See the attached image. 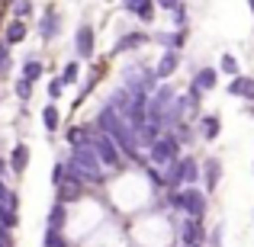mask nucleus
Here are the masks:
<instances>
[{"instance_id":"obj_4","label":"nucleus","mask_w":254,"mask_h":247,"mask_svg":"<svg viewBox=\"0 0 254 247\" xmlns=\"http://www.w3.org/2000/svg\"><path fill=\"white\" fill-rule=\"evenodd\" d=\"M23 164H26V148H19L16 154H13V167H16V170H23Z\"/></svg>"},{"instance_id":"obj_6","label":"nucleus","mask_w":254,"mask_h":247,"mask_svg":"<svg viewBox=\"0 0 254 247\" xmlns=\"http://www.w3.org/2000/svg\"><path fill=\"white\" fill-rule=\"evenodd\" d=\"M222 68H225V71H232V74H235V71H238V68H235V58H222Z\"/></svg>"},{"instance_id":"obj_3","label":"nucleus","mask_w":254,"mask_h":247,"mask_svg":"<svg viewBox=\"0 0 254 247\" xmlns=\"http://www.w3.org/2000/svg\"><path fill=\"white\" fill-rule=\"evenodd\" d=\"M77 49H81L84 55H87V51H90V26H84V29L77 32Z\"/></svg>"},{"instance_id":"obj_5","label":"nucleus","mask_w":254,"mask_h":247,"mask_svg":"<svg viewBox=\"0 0 254 247\" xmlns=\"http://www.w3.org/2000/svg\"><path fill=\"white\" fill-rule=\"evenodd\" d=\"M16 39H23V23H13L10 26V42H16Z\"/></svg>"},{"instance_id":"obj_7","label":"nucleus","mask_w":254,"mask_h":247,"mask_svg":"<svg viewBox=\"0 0 254 247\" xmlns=\"http://www.w3.org/2000/svg\"><path fill=\"white\" fill-rule=\"evenodd\" d=\"M45 125H49V129L55 125V109H49V112H45Z\"/></svg>"},{"instance_id":"obj_1","label":"nucleus","mask_w":254,"mask_h":247,"mask_svg":"<svg viewBox=\"0 0 254 247\" xmlns=\"http://www.w3.org/2000/svg\"><path fill=\"white\" fill-rule=\"evenodd\" d=\"M129 10L142 13V19H151V13H155V3H151V0H129Z\"/></svg>"},{"instance_id":"obj_8","label":"nucleus","mask_w":254,"mask_h":247,"mask_svg":"<svg viewBox=\"0 0 254 247\" xmlns=\"http://www.w3.org/2000/svg\"><path fill=\"white\" fill-rule=\"evenodd\" d=\"M174 3H177V0H161V6H174Z\"/></svg>"},{"instance_id":"obj_2","label":"nucleus","mask_w":254,"mask_h":247,"mask_svg":"<svg viewBox=\"0 0 254 247\" xmlns=\"http://www.w3.org/2000/svg\"><path fill=\"white\" fill-rule=\"evenodd\" d=\"M232 90H235L238 97H251L254 99V81H235V84H232Z\"/></svg>"}]
</instances>
